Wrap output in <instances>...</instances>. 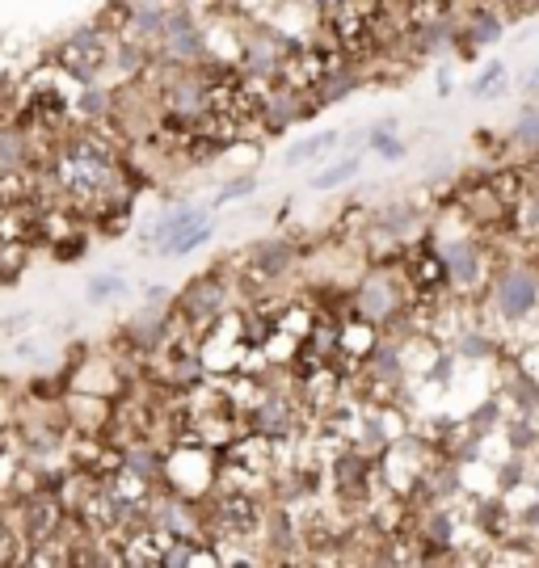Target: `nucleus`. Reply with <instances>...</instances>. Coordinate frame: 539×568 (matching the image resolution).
<instances>
[{"label":"nucleus","instance_id":"1","mask_svg":"<svg viewBox=\"0 0 539 568\" xmlns=\"http://www.w3.org/2000/svg\"><path fill=\"white\" fill-rule=\"evenodd\" d=\"M106 60H110V47H106V38L98 30H76L55 47V68L68 72L72 80H80V85H93L98 72L106 68Z\"/></svg>","mask_w":539,"mask_h":568},{"label":"nucleus","instance_id":"2","mask_svg":"<svg viewBox=\"0 0 539 568\" xmlns=\"http://www.w3.org/2000/svg\"><path fill=\"white\" fill-rule=\"evenodd\" d=\"M493 303H497L502 320H523L539 308V279L531 270H506L493 287Z\"/></svg>","mask_w":539,"mask_h":568},{"label":"nucleus","instance_id":"3","mask_svg":"<svg viewBox=\"0 0 539 568\" xmlns=\"http://www.w3.org/2000/svg\"><path fill=\"white\" fill-rule=\"evenodd\" d=\"M223 299H228V290H223L220 279H198V282H190V290L177 299V312H182L190 325H207V320H215V316L223 312Z\"/></svg>","mask_w":539,"mask_h":568},{"label":"nucleus","instance_id":"4","mask_svg":"<svg viewBox=\"0 0 539 568\" xmlns=\"http://www.w3.org/2000/svg\"><path fill=\"white\" fill-rule=\"evenodd\" d=\"M207 219V211L203 206H173V211H165V215L147 228V244H152V253H169V244L177 241V236H185V232L194 228V223H203Z\"/></svg>","mask_w":539,"mask_h":568},{"label":"nucleus","instance_id":"5","mask_svg":"<svg viewBox=\"0 0 539 568\" xmlns=\"http://www.w3.org/2000/svg\"><path fill=\"white\" fill-rule=\"evenodd\" d=\"M442 270L455 282H472L477 279V244L472 241H447L442 244Z\"/></svg>","mask_w":539,"mask_h":568},{"label":"nucleus","instance_id":"6","mask_svg":"<svg viewBox=\"0 0 539 568\" xmlns=\"http://www.w3.org/2000/svg\"><path fill=\"white\" fill-rule=\"evenodd\" d=\"M295 261L291 244L287 241H261L258 249H253V270L258 274H266V279H279V274H287Z\"/></svg>","mask_w":539,"mask_h":568},{"label":"nucleus","instance_id":"7","mask_svg":"<svg viewBox=\"0 0 539 568\" xmlns=\"http://www.w3.org/2000/svg\"><path fill=\"white\" fill-rule=\"evenodd\" d=\"M215 522L220 526H228V531L245 535L253 522H258V506L249 501V497H223L220 506H215Z\"/></svg>","mask_w":539,"mask_h":568},{"label":"nucleus","instance_id":"8","mask_svg":"<svg viewBox=\"0 0 539 568\" xmlns=\"http://www.w3.org/2000/svg\"><path fill=\"white\" fill-rule=\"evenodd\" d=\"M392 308H396V290L388 279H371L367 287H363V312H367L371 320H383Z\"/></svg>","mask_w":539,"mask_h":568},{"label":"nucleus","instance_id":"9","mask_svg":"<svg viewBox=\"0 0 539 568\" xmlns=\"http://www.w3.org/2000/svg\"><path fill=\"white\" fill-rule=\"evenodd\" d=\"M337 144H342V135H337V131L312 135V139H304V144H291V147H287V165H304V160H317V156H325V152H333Z\"/></svg>","mask_w":539,"mask_h":568},{"label":"nucleus","instance_id":"10","mask_svg":"<svg viewBox=\"0 0 539 568\" xmlns=\"http://www.w3.org/2000/svg\"><path fill=\"white\" fill-rule=\"evenodd\" d=\"M358 165H363L358 156H342L337 165H329V169H320L317 177H312V190H337V185H345L350 177H355Z\"/></svg>","mask_w":539,"mask_h":568},{"label":"nucleus","instance_id":"11","mask_svg":"<svg viewBox=\"0 0 539 568\" xmlns=\"http://www.w3.org/2000/svg\"><path fill=\"white\" fill-rule=\"evenodd\" d=\"M80 118L85 122H98V118H106L110 114V93L106 89H93V85H85V93H80Z\"/></svg>","mask_w":539,"mask_h":568},{"label":"nucleus","instance_id":"12","mask_svg":"<svg viewBox=\"0 0 539 568\" xmlns=\"http://www.w3.org/2000/svg\"><path fill=\"white\" fill-rule=\"evenodd\" d=\"M211 232H215V228H211V219H203V223H194V228L185 232V236H177V241L169 244V253H165V257H185V253H194L198 244L211 241Z\"/></svg>","mask_w":539,"mask_h":568},{"label":"nucleus","instance_id":"13","mask_svg":"<svg viewBox=\"0 0 539 568\" xmlns=\"http://www.w3.org/2000/svg\"><path fill=\"white\" fill-rule=\"evenodd\" d=\"M493 93H506V63H489L472 80V97H493Z\"/></svg>","mask_w":539,"mask_h":568},{"label":"nucleus","instance_id":"14","mask_svg":"<svg viewBox=\"0 0 539 568\" xmlns=\"http://www.w3.org/2000/svg\"><path fill=\"white\" fill-rule=\"evenodd\" d=\"M515 144L523 147H539V106H527L515 122Z\"/></svg>","mask_w":539,"mask_h":568},{"label":"nucleus","instance_id":"15","mask_svg":"<svg viewBox=\"0 0 539 568\" xmlns=\"http://www.w3.org/2000/svg\"><path fill=\"white\" fill-rule=\"evenodd\" d=\"M468 30H472V38H477V43H497V38H502V22H497V17H489V13H477Z\"/></svg>","mask_w":539,"mask_h":568},{"label":"nucleus","instance_id":"16","mask_svg":"<svg viewBox=\"0 0 539 568\" xmlns=\"http://www.w3.org/2000/svg\"><path fill=\"white\" fill-rule=\"evenodd\" d=\"M127 282L118 274H101V279L89 282V299H110V295H123Z\"/></svg>","mask_w":539,"mask_h":568},{"label":"nucleus","instance_id":"17","mask_svg":"<svg viewBox=\"0 0 539 568\" xmlns=\"http://www.w3.org/2000/svg\"><path fill=\"white\" fill-rule=\"evenodd\" d=\"M459 350H464L468 358H485V354H489V346H485V337H480V333H468Z\"/></svg>","mask_w":539,"mask_h":568},{"label":"nucleus","instance_id":"18","mask_svg":"<svg viewBox=\"0 0 539 568\" xmlns=\"http://www.w3.org/2000/svg\"><path fill=\"white\" fill-rule=\"evenodd\" d=\"M253 185H258V182H253V177H241V182L223 185V190H220V198H215V203H228V198H236V194H249V190H253Z\"/></svg>","mask_w":539,"mask_h":568},{"label":"nucleus","instance_id":"19","mask_svg":"<svg viewBox=\"0 0 539 568\" xmlns=\"http://www.w3.org/2000/svg\"><path fill=\"white\" fill-rule=\"evenodd\" d=\"M523 89H527V93H539V63L531 68V76H527V85H523Z\"/></svg>","mask_w":539,"mask_h":568},{"label":"nucleus","instance_id":"20","mask_svg":"<svg viewBox=\"0 0 539 568\" xmlns=\"http://www.w3.org/2000/svg\"><path fill=\"white\" fill-rule=\"evenodd\" d=\"M527 215H531V223L539 228V198H531V211H527Z\"/></svg>","mask_w":539,"mask_h":568},{"label":"nucleus","instance_id":"21","mask_svg":"<svg viewBox=\"0 0 539 568\" xmlns=\"http://www.w3.org/2000/svg\"><path fill=\"white\" fill-rule=\"evenodd\" d=\"M0 215H5V206H0Z\"/></svg>","mask_w":539,"mask_h":568}]
</instances>
